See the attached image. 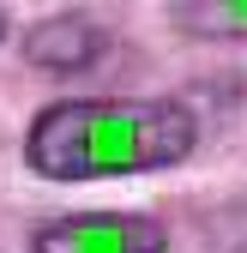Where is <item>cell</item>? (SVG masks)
Returning <instances> with one entry per match:
<instances>
[{"mask_svg": "<svg viewBox=\"0 0 247 253\" xmlns=\"http://www.w3.org/2000/svg\"><path fill=\"white\" fill-rule=\"evenodd\" d=\"M199 121L175 97H79L30 121L24 163L48 181H109L187 163Z\"/></svg>", "mask_w": 247, "mask_h": 253, "instance_id": "1", "label": "cell"}, {"mask_svg": "<svg viewBox=\"0 0 247 253\" xmlns=\"http://www.w3.org/2000/svg\"><path fill=\"white\" fill-rule=\"evenodd\" d=\"M169 229L145 211H84L54 217L30 235V253H163Z\"/></svg>", "mask_w": 247, "mask_h": 253, "instance_id": "2", "label": "cell"}, {"mask_svg": "<svg viewBox=\"0 0 247 253\" xmlns=\"http://www.w3.org/2000/svg\"><path fill=\"white\" fill-rule=\"evenodd\" d=\"M109 48V37L90 18L67 12V18H48L37 37H30V60H42V67H60V73H73V67H97V54Z\"/></svg>", "mask_w": 247, "mask_h": 253, "instance_id": "3", "label": "cell"}, {"mask_svg": "<svg viewBox=\"0 0 247 253\" xmlns=\"http://www.w3.org/2000/svg\"><path fill=\"white\" fill-rule=\"evenodd\" d=\"M175 30L205 42H241L247 37V0H169Z\"/></svg>", "mask_w": 247, "mask_h": 253, "instance_id": "4", "label": "cell"}, {"mask_svg": "<svg viewBox=\"0 0 247 253\" xmlns=\"http://www.w3.org/2000/svg\"><path fill=\"white\" fill-rule=\"evenodd\" d=\"M0 37H6V12H0Z\"/></svg>", "mask_w": 247, "mask_h": 253, "instance_id": "5", "label": "cell"}]
</instances>
